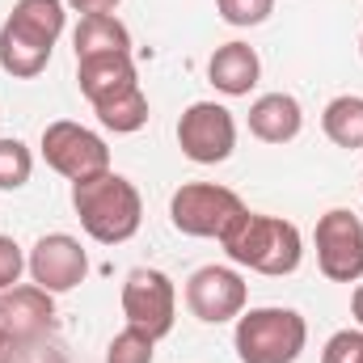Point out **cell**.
Returning <instances> with one entry per match:
<instances>
[{
  "label": "cell",
  "instance_id": "9c48e42d",
  "mask_svg": "<svg viewBox=\"0 0 363 363\" xmlns=\"http://www.w3.org/2000/svg\"><path fill=\"white\" fill-rule=\"evenodd\" d=\"M317 271L330 283H359L363 279V220L347 207H334L317 220Z\"/></svg>",
  "mask_w": 363,
  "mask_h": 363
},
{
  "label": "cell",
  "instance_id": "d4e9b609",
  "mask_svg": "<svg viewBox=\"0 0 363 363\" xmlns=\"http://www.w3.org/2000/svg\"><path fill=\"white\" fill-rule=\"evenodd\" d=\"M351 313H355V321H359V330H363V279L355 283V291H351Z\"/></svg>",
  "mask_w": 363,
  "mask_h": 363
},
{
  "label": "cell",
  "instance_id": "7402d4cb",
  "mask_svg": "<svg viewBox=\"0 0 363 363\" xmlns=\"http://www.w3.org/2000/svg\"><path fill=\"white\" fill-rule=\"evenodd\" d=\"M216 13H220V21H228L237 30H250L271 17L274 0H216Z\"/></svg>",
  "mask_w": 363,
  "mask_h": 363
},
{
  "label": "cell",
  "instance_id": "7a4b0ae2",
  "mask_svg": "<svg viewBox=\"0 0 363 363\" xmlns=\"http://www.w3.org/2000/svg\"><path fill=\"white\" fill-rule=\"evenodd\" d=\"M68 26L64 0H17L0 26V68L13 81H34L47 64Z\"/></svg>",
  "mask_w": 363,
  "mask_h": 363
},
{
  "label": "cell",
  "instance_id": "ffe728a7",
  "mask_svg": "<svg viewBox=\"0 0 363 363\" xmlns=\"http://www.w3.org/2000/svg\"><path fill=\"white\" fill-rule=\"evenodd\" d=\"M34 174V152L21 140H0V190H21Z\"/></svg>",
  "mask_w": 363,
  "mask_h": 363
},
{
  "label": "cell",
  "instance_id": "5b68a950",
  "mask_svg": "<svg viewBox=\"0 0 363 363\" xmlns=\"http://www.w3.org/2000/svg\"><path fill=\"white\" fill-rule=\"evenodd\" d=\"M245 211L241 194L220 182H182L169 199V220L182 237H224L228 224Z\"/></svg>",
  "mask_w": 363,
  "mask_h": 363
},
{
  "label": "cell",
  "instance_id": "ba28073f",
  "mask_svg": "<svg viewBox=\"0 0 363 363\" xmlns=\"http://www.w3.org/2000/svg\"><path fill=\"white\" fill-rule=\"evenodd\" d=\"M178 148L194 165H220L237 148V118L220 101H190L178 118Z\"/></svg>",
  "mask_w": 363,
  "mask_h": 363
},
{
  "label": "cell",
  "instance_id": "e0dca14e",
  "mask_svg": "<svg viewBox=\"0 0 363 363\" xmlns=\"http://www.w3.org/2000/svg\"><path fill=\"white\" fill-rule=\"evenodd\" d=\"M321 131H325L330 144H338V148H347V152L363 148V97L359 93L334 97V101L321 110Z\"/></svg>",
  "mask_w": 363,
  "mask_h": 363
},
{
  "label": "cell",
  "instance_id": "44dd1931",
  "mask_svg": "<svg viewBox=\"0 0 363 363\" xmlns=\"http://www.w3.org/2000/svg\"><path fill=\"white\" fill-rule=\"evenodd\" d=\"M0 363H68V351H64L51 334H38V338L9 342V351H4Z\"/></svg>",
  "mask_w": 363,
  "mask_h": 363
},
{
  "label": "cell",
  "instance_id": "83f0119b",
  "mask_svg": "<svg viewBox=\"0 0 363 363\" xmlns=\"http://www.w3.org/2000/svg\"><path fill=\"white\" fill-rule=\"evenodd\" d=\"M359 186H363V174H359Z\"/></svg>",
  "mask_w": 363,
  "mask_h": 363
},
{
  "label": "cell",
  "instance_id": "4316f807",
  "mask_svg": "<svg viewBox=\"0 0 363 363\" xmlns=\"http://www.w3.org/2000/svg\"><path fill=\"white\" fill-rule=\"evenodd\" d=\"M359 55H363V34H359Z\"/></svg>",
  "mask_w": 363,
  "mask_h": 363
},
{
  "label": "cell",
  "instance_id": "8fae6325",
  "mask_svg": "<svg viewBox=\"0 0 363 363\" xmlns=\"http://www.w3.org/2000/svg\"><path fill=\"white\" fill-rule=\"evenodd\" d=\"M26 271L30 279L51 291V296H64V291H77L89 274V254L85 245L72 237V233H47L34 241V250L26 254Z\"/></svg>",
  "mask_w": 363,
  "mask_h": 363
},
{
  "label": "cell",
  "instance_id": "7c38bea8",
  "mask_svg": "<svg viewBox=\"0 0 363 363\" xmlns=\"http://www.w3.org/2000/svg\"><path fill=\"white\" fill-rule=\"evenodd\" d=\"M0 330L9 342L38 338L55 330V296L43 291L38 283H13L0 291Z\"/></svg>",
  "mask_w": 363,
  "mask_h": 363
},
{
  "label": "cell",
  "instance_id": "277c9868",
  "mask_svg": "<svg viewBox=\"0 0 363 363\" xmlns=\"http://www.w3.org/2000/svg\"><path fill=\"white\" fill-rule=\"evenodd\" d=\"M233 347L241 363H296L308 347V321L283 304L245 308L237 317Z\"/></svg>",
  "mask_w": 363,
  "mask_h": 363
},
{
  "label": "cell",
  "instance_id": "5bb4252c",
  "mask_svg": "<svg viewBox=\"0 0 363 363\" xmlns=\"http://www.w3.org/2000/svg\"><path fill=\"white\" fill-rule=\"evenodd\" d=\"M77 85L85 93L89 106H101L118 93L135 89V60L131 55H93V60H77Z\"/></svg>",
  "mask_w": 363,
  "mask_h": 363
},
{
  "label": "cell",
  "instance_id": "603a6c76",
  "mask_svg": "<svg viewBox=\"0 0 363 363\" xmlns=\"http://www.w3.org/2000/svg\"><path fill=\"white\" fill-rule=\"evenodd\" d=\"M21 271H26V254H21V245H17L13 237L0 233V291L13 287V283H21Z\"/></svg>",
  "mask_w": 363,
  "mask_h": 363
},
{
  "label": "cell",
  "instance_id": "8992f818",
  "mask_svg": "<svg viewBox=\"0 0 363 363\" xmlns=\"http://www.w3.org/2000/svg\"><path fill=\"white\" fill-rule=\"evenodd\" d=\"M43 161L68 182H85V178H97L110 169V148L106 140L72 123V118H55L43 127Z\"/></svg>",
  "mask_w": 363,
  "mask_h": 363
},
{
  "label": "cell",
  "instance_id": "484cf974",
  "mask_svg": "<svg viewBox=\"0 0 363 363\" xmlns=\"http://www.w3.org/2000/svg\"><path fill=\"white\" fill-rule=\"evenodd\" d=\"M4 351H9V334L0 330V359H4Z\"/></svg>",
  "mask_w": 363,
  "mask_h": 363
},
{
  "label": "cell",
  "instance_id": "3957f363",
  "mask_svg": "<svg viewBox=\"0 0 363 363\" xmlns=\"http://www.w3.org/2000/svg\"><path fill=\"white\" fill-rule=\"evenodd\" d=\"M72 211H77L81 228L97 245H123V241H131L140 233L144 199H140L135 182L106 169L97 178L72 182Z\"/></svg>",
  "mask_w": 363,
  "mask_h": 363
},
{
  "label": "cell",
  "instance_id": "d6986e66",
  "mask_svg": "<svg viewBox=\"0 0 363 363\" xmlns=\"http://www.w3.org/2000/svg\"><path fill=\"white\" fill-rule=\"evenodd\" d=\"M152 355H157V338H148L135 325L118 330L106 347V363H152Z\"/></svg>",
  "mask_w": 363,
  "mask_h": 363
},
{
  "label": "cell",
  "instance_id": "4fadbf2b",
  "mask_svg": "<svg viewBox=\"0 0 363 363\" xmlns=\"http://www.w3.org/2000/svg\"><path fill=\"white\" fill-rule=\"evenodd\" d=\"M207 81L224 97H250L254 85L262 81V60L250 43H224L207 60Z\"/></svg>",
  "mask_w": 363,
  "mask_h": 363
},
{
  "label": "cell",
  "instance_id": "6da1fadb",
  "mask_svg": "<svg viewBox=\"0 0 363 363\" xmlns=\"http://www.w3.org/2000/svg\"><path fill=\"white\" fill-rule=\"evenodd\" d=\"M224 254L233 267H245L254 274H267V279H283V274H296L304 262V237L291 220L283 216H267V211H241L228 233L220 237Z\"/></svg>",
  "mask_w": 363,
  "mask_h": 363
},
{
  "label": "cell",
  "instance_id": "52a82bcc",
  "mask_svg": "<svg viewBox=\"0 0 363 363\" xmlns=\"http://www.w3.org/2000/svg\"><path fill=\"white\" fill-rule=\"evenodd\" d=\"M123 317L127 325L144 330L148 338H165L178 317V287L174 279L157 267H135L123 279Z\"/></svg>",
  "mask_w": 363,
  "mask_h": 363
},
{
  "label": "cell",
  "instance_id": "cb8c5ba5",
  "mask_svg": "<svg viewBox=\"0 0 363 363\" xmlns=\"http://www.w3.org/2000/svg\"><path fill=\"white\" fill-rule=\"evenodd\" d=\"M68 9H77L81 17H93V13H114L123 0H64Z\"/></svg>",
  "mask_w": 363,
  "mask_h": 363
},
{
  "label": "cell",
  "instance_id": "ac0fdd59",
  "mask_svg": "<svg viewBox=\"0 0 363 363\" xmlns=\"http://www.w3.org/2000/svg\"><path fill=\"white\" fill-rule=\"evenodd\" d=\"M93 114H97V123L106 131L131 135V131H140L148 123V97L135 85V89H127V93H118V97H110V101H101V106H93Z\"/></svg>",
  "mask_w": 363,
  "mask_h": 363
},
{
  "label": "cell",
  "instance_id": "2e32d148",
  "mask_svg": "<svg viewBox=\"0 0 363 363\" xmlns=\"http://www.w3.org/2000/svg\"><path fill=\"white\" fill-rule=\"evenodd\" d=\"M77 60H93V55H131V30L114 17V13H93L81 17L77 34H72Z\"/></svg>",
  "mask_w": 363,
  "mask_h": 363
},
{
  "label": "cell",
  "instance_id": "30bf717a",
  "mask_svg": "<svg viewBox=\"0 0 363 363\" xmlns=\"http://www.w3.org/2000/svg\"><path fill=\"white\" fill-rule=\"evenodd\" d=\"M250 304V287L237 267H199L186 279V308L203 325L237 321Z\"/></svg>",
  "mask_w": 363,
  "mask_h": 363
},
{
  "label": "cell",
  "instance_id": "9a60e30c",
  "mask_svg": "<svg viewBox=\"0 0 363 363\" xmlns=\"http://www.w3.org/2000/svg\"><path fill=\"white\" fill-rule=\"evenodd\" d=\"M304 131V110L291 93H262L250 106V135L262 144H291Z\"/></svg>",
  "mask_w": 363,
  "mask_h": 363
}]
</instances>
